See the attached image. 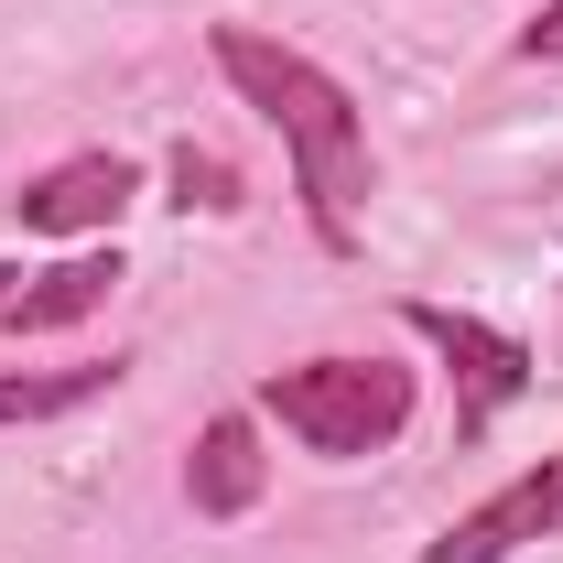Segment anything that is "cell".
Wrapping results in <instances>:
<instances>
[{
  "label": "cell",
  "instance_id": "6da1fadb",
  "mask_svg": "<svg viewBox=\"0 0 563 563\" xmlns=\"http://www.w3.org/2000/svg\"><path fill=\"white\" fill-rule=\"evenodd\" d=\"M217 76L282 131L314 239L347 250L357 239V196H368V120H357V98L314 66V55H292V44H272V33H250V22H217Z\"/></svg>",
  "mask_w": 563,
  "mask_h": 563
},
{
  "label": "cell",
  "instance_id": "7a4b0ae2",
  "mask_svg": "<svg viewBox=\"0 0 563 563\" xmlns=\"http://www.w3.org/2000/svg\"><path fill=\"white\" fill-rule=\"evenodd\" d=\"M261 412H272L303 455L357 466V455L401 444V422H412V368H390V357H303V368H272V379H261Z\"/></svg>",
  "mask_w": 563,
  "mask_h": 563
},
{
  "label": "cell",
  "instance_id": "3957f363",
  "mask_svg": "<svg viewBox=\"0 0 563 563\" xmlns=\"http://www.w3.org/2000/svg\"><path fill=\"white\" fill-rule=\"evenodd\" d=\"M401 325L444 347V368H455V433H466V444L531 390V347L498 336V325H477V314H455V303H401Z\"/></svg>",
  "mask_w": 563,
  "mask_h": 563
},
{
  "label": "cell",
  "instance_id": "277c9868",
  "mask_svg": "<svg viewBox=\"0 0 563 563\" xmlns=\"http://www.w3.org/2000/svg\"><path fill=\"white\" fill-rule=\"evenodd\" d=\"M563 531V455H542V466H520L498 498H477L444 542H422V563H509L531 553V542H553Z\"/></svg>",
  "mask_w": 563,
  "mask_h": 563
},
{
  "label": "cell",
  "instance_id": "5b68a950",
  "mask_svg": "<svg viewBox=\"0 0 563 563\" xmlns=\"http://www.w3.org/2000/svg\"><path fill=\"white\" fill-rule=\"evenodd\" d=\"M131 196H141V163H120V152H76V163H55V174H33L11 207H22V228H44V239H87V228H120Z\"/></svg>",
  "mask_w": 563,
  "mask_h": 563
},
{
  "label": "cell",
  "instance_id": "8992f818",
  "mask_svg": "<svg viewBox=\"0 0 563 563\" xmlns=\"http://www.w3.org/2000/svg\"><path fill=\"white\" fill-rule=\"evenodd\" d=\"M272 488V455H261V422L250 412H217L196 433V455H185V498H196V520H239V509H261Z\"/></svg>",
  "mask_w": 563,
  "mask_h": 563
},
{
  "label": "cell",
  "instance_id": "52a82bcc",
  "mask_svg": "<svg viewBox=\"0 0 563 563\" xmlns=\"http://www.w3.org/2000/svg\"><path fill=\"white\" fill-rule=\"evenodd\" d=\"M120 292V250H76V261H55V272H22V292H11V336H55V325H87L98 303Z\"/></svg>",
  "mask_w": 563,
  "mask_h": 563
},
{
  "label": "cell",
  "instance_id": "ba28073f",
  "mask_svg": "<svg viewBox=\"0 0 563 563\" xmlns=\"http://www.w3.org/2000/svg\"><path fill=\"white\" fill-rule=\"evenodd\" d=\"M109 379H120V357H98V368H11L0 379V422H55L76 401H98Z\"/></svg>",
  "mask_w": 563,
  "mask_h": 563
},
{
  "label": "cell",
  "instance_id": "9c48e42d",
  "mask_svg": "<svg viewBox=\"0 0 563 563\" xmlns=\"http://www.w3.org/2000/svg\"><path fill=\"white\" fill-rule=\"evenodd\" d=\"M174 207H207V217H239V207H250V196H239V174H228L217 152H196V141H185V152H174Z\"/></svg>",
  "mask_w": 563,
  "mask_h": 563
},
{
  "label": "cell",
  "instance_id": "30bf717a",
  "mask_svg": "<svg viewBox=\"0 0 563 563\" xmlns=\"http://www.w3.org/2000/svg\"><path fill=\"white\" fill-rule=\"evenodd\" d=\"M520 55H563V0L542 11V22H531V33H520Z\"/></svg>",
  "mask_w": 563,
  "mask_h": 563
},
{
  "label": "cell",
  "instance_id": "8fae6325",
  "mask_svg": "<svg viewBox=\"0 0 563 563\" xmlns=\"http://www.w3.org/2000/svg\"><path fill=\"white\" fill-rule=\"evenodd\" d=\"M11 292H22V272H11V261H0V314H11Z\"/></svg>",
  "mask_w": 563,
  "mask_h": 563
}]
</instances>
